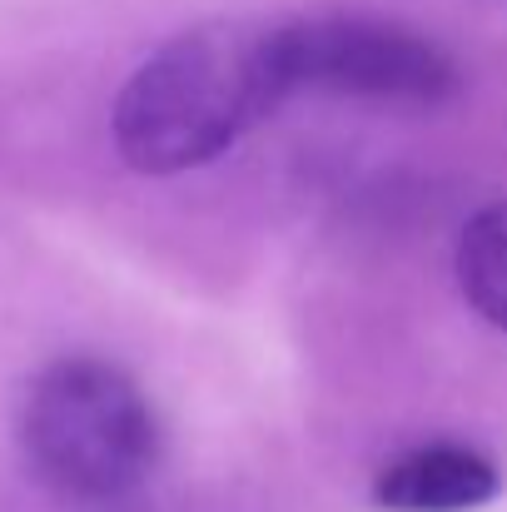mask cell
<instances>
[{"instance_id":"4","label":"cell","mask_w":507,"mask_h":512,"mask_svg":"<svg viewBox=\"0 0 507 512\" xmlns=\"http://www.w3.org/2000/svg\"><path fill=\"white\" fill-rule=\"evenodd\" d=\"M503 493V473L468 443H428L388 463L373 503L388 512H473Z\"/></svg>"},{"instance_id":"3","label":"cell","mask_w":507,"mask_h":512,"mask_svg":"<svg viewBox=\"0 0 507 512\" xmlns=\"http://www.w3.org/2000/svg\"><path fill=\"white\" fill-rule=\"evenodd\" d=\"M274 65L284 95L319 90L423 110L458 90V65L438 40L373 15H309L274 25Z\"/></svg>"},{"instance_id":"2","label":"cell","mask_w":507,"mask_h":512,"mask_svg":"<svg viewBox=\"0 0 507 512\" xmlns=\"http://www.w3.org/2000/svg\"><path fill=\"white\" fill-rule=\"evenodd\" d=\"M30 473L75 508L135 498L160 468V413L150 393L105 358H55L20 403Z\"/></svg>"},{"instance_id":"1","label":"cell","mask_w":507,"mask_h":512,"mask_svg":"<svg viewBox=\"0 0 507 512\" xmlns=\"http://www.w3.org/2000/svg\"><path fill=\"white\" fill-rule=\"evenodd\" d=\"M274 25L214 20L160 45L120 90L110 130L115 150L140 174H184L234 150L279 110Z\"/></svg>"},{"instance_id":"5","label":"cell","mask_w":507,"mask_h":512,"mask_svg":"<svg viewBox=\"0 0 507 512\" xmlns=\"http://www.w3.org/2000/svg\"><path fill=\"white\" fill-rule=\"evenodd\" d=\"M453 274L463 299L507 334V199L478 209L463 234H458V254H453Z\"/></svg>"}]
</instances>
